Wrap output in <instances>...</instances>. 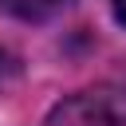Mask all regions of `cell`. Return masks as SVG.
<instances>
[{
  "label": "cell",
  "mask_w": 126,
  "mask_h": 126,
  "mask_svg": "<svg viewBox=\"0 0 126 126\" xmlns=\"http://www.w3.org/2000/svg\"><path fill=\"white\" fill-rule=\"evenodd\" d=\"M47 126H126V67L63 98L47 114Z\"/></svg>",
  "instance_id": "obj_1"
},
{
  "label": "cell",
  "mask_w": 126,
  "mask_h": 126,
  "mask_svg": "<svg viewBox=\"0 0 126 126\" xmlns=\"http://www.w3.org/2000/svg\"><path fill=\"white\" fill-rule=\"evenodd\" d=\"M67 4H75V0H0V8L12 12L16 20H47V16L63 12Z\"/></svg>",
  "instance_id": "obj_2"
},
{
  "label": "cell",
  "mask_w": 126,
  "mask_h": 126,
  "mask_svg": "<svg viewBox=\"0 0 126 126\" xmlns=\"http://www.w3.org/2000/svg\"><path fill=\"white\" fill-rule=\"evenodd\" d=\"M8 75H12V55H8L4 47H0V83H4Z\"/></svg>",
  "instance_id": "obj_3"
},
{
  "label": "cell",
  "mask_w": 126,
  "mask_h": 126,
  "mask_svg": "<svg viewBox=\"0 0 126 126\" xmlns=\"http://www.w3.org/2000/svg\"><path fill=\"white\" fill-rule=\"evenodd\" d=\"M110 8H114V16H118V24H126V0H110Z\"/></svg>",
  "instance_id": "obj_4"
}]
</instances>
